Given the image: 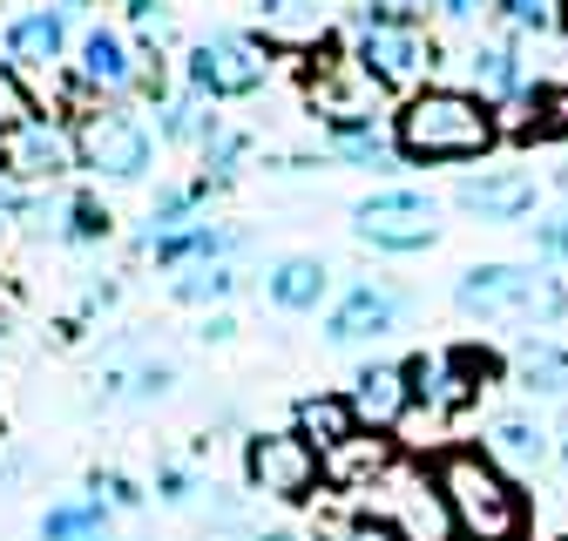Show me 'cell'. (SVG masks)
Returning a JSON list of instances; mask_svg holds the SVG:
<instances>
[{
	"instance_id": "1",
	"label": "cell",
	"mask_w": 568,
	"mask_h": 541,
	"mask_svg": "<svg viewBox=\"0 0 568 541\" xmlns=\"http://www.w3.org/2000/svg\"><path fill=\"white\" fill-rule=\"evenodd\" d=\"M393 143L406 163H480L501 143V122H494V109L480 95L426 82L419 95H406L393 109Z\"/></svg>"
},
{
	"instance_id": "2",
	"label": "cell",
	"mask_w": 568,
	"mask_h": 541,
	"mask_svg": "<svg viewBox=\"0 0 568 541\" xmlns=\"http://www.w3.org/2000/svg\"><path fill=\"white\" fill-rule=\"evenodd\" d=\"M434 481L447 494L460 541H521L528 534V494L508 467H494L480 447H447L434 460Z\"/></svg>"
},
{
	"instance_id": "3",
	"label": "cell",
	"mask_w": 568,
	"mask_h": 541,
	"mask_svg": "<svg viewBox=\"0 0 568 541\" xmlns=\"http://www.w3.org/2000/svg\"><path fill=\"white\" fill-rule=\"evenodd\" d=\"M454 305L467 318H515V325H555L568 312V285L535 264H467L454 278Z\"/></svg>"
},
{
	"instance_id": "4",
	"label": "cell",
	"mask_w": 568,
	"mask_h": 541,
	"mask_svg": "<svg viewBox=\"0 0 568 541\" xmlns=\"http://www.w3.org/2000/svg\"><path fill=\"white\" fill-rule=\"evenodd\" d=\"M75 170L95 183H142L156 170V129L122 102H95L75 115Z\"/></svg>"
},
{
	"instance_id": "5",
	"label": "cell",
	"mask_w": 568,
	"mask_h": 541,
	"mask_svg": "<svg viewBox=\"0 0 568 541\" xmlns=\"http://www.w3.org/2000/svg\"><path fill=\"white\" fill-rule=\"evenodd\" d=\"M277 68V48L264 34H244V28H210L183 48V82L210 102H244L271 82Z\"/></svg>"
},
{
	"instance_id": "6",
	"label": "cell",
	"mask_w": 568,
	"mask_h": 541,
	"mask_svg": "<svg viewBox=\"0 0 568 541\" xmlns=\"http://www.w3.org/2000/svg\"><path fill=\"white\" fill-rule=\"evenodd\" d=\"M68 75L89 102H129V95H163V54H142L129 28H89L75 41Z\"/></svg>"
},
{
	"instance_id": "7",
	"label": "cell",
	"mask_w": 568,
	"mask_h": 541,
	"mask_svg": "<svg viewBox=\"0 0 568 541\" xmlns=\"http://www.w3.org/2000/svg\"><path fill=\"white\" fill-rule=\"evenodd\" d=\"M305 109L325 122V135H338V129H386L393 122L386 115V89L352 54H338L332 41L305 61Z\"/></svg>"
},
{
	"instance_id": "8",
	"label": "cell",
	"mask_w": 568,
	"mask_h": 541,
	"mask_svg": "<svg viewBox=\"0 0 568 541\" xmlns=\"http://www.w3.org/2000/svg\"><path fill=\"white\" fill-rule=\"evenodd\" d=\"M352 61L366 68V75L386 89V95H419L426 75H434V34L419 21H379V14H359L352 21Z\"/></svg>"
},
{
	"instance_id": "9",
	"label": "cell",
	"mask_w": 568,
	"mask_h": 541,
	"mask_svg": "<svg viewBox=\"0 0 568 541\" xmlns=\"http://www.w3.org/2000/svg\"><path fill=\"white\" fill-rule=\"evenodd\" d=\"M501 372V359L480 353V346H440V353H419L406 359V379H413V414L426 420H454L480 399V386Z\"/></svg>"
},
{
	"instance_id": "10",
	"label": "cell",
	"mask_w": 568,
	"mask_h": 541,
	"mask_svg": "<svg viewBox=\"0 0 568 541\" xmlns=\"http://www.w3.org/2000/svg\"><path fill=\"white\" fill-rule=\"evenodd\" d=\"M68 170H75V129H68L61 115H14L0 122V176L21 183V190H54Z\"/></svg>"
},
{
	"instance_id": "11",
	"label": "cell",
	"mask_w": 568,
	"mask_h": 541,
	"mask_svg": "<svg viewBox=\"0 0 568 541\" xmlns=\"http://www.w3.org/2000/svg\"><path fill=\"white\" fill-rule=\"evenodd\" d=\"M352 231L373 251L413 257V251H434L440 244V196L426 190H373L366 203H352Z\"/></svg>"
},
{
	"instance_id": "12",
	"label": "cell",
	"mask_w": 568,
	"mask_h": 541,
	"mask_svg": "<svg viewBox=\"0 0 568 541\" xmlns=\"http://www.w3.org/2000/svg\"><path fill=\"white\" fill-rule=\"evenodd\" d=\"M244 488L277 501V508H298L325 488V460L298 433H251L244 440Z\"/></svg>"
},
{
	"instance_id": "13",
	"label": "cell",
	"mask_w": 568,
	"mask_h": 541,
	"mask_svg": "<svg viewBox=\"0 0 568 541\" xmlns=\"http://www.w3.org/2000/svg\"><path fill=\"white\" fill-rule=\"evenodd\" d=\"M75 48V0H34L0 28V54L14 75H61Z\"/></svg>"
},
{
	"instance_id": "14",
	"label": "cell",
	"mask_w": 568,
	"mask_h": 541,
	"mask_svg": "<svg viewBox=\"0 0 568 541\" xmlns=\"http://www.w3.org/2000/svg\"><path fill=\"white\" fill-rule=\"evenodd\" d=\"M379 514L406 534V541H460L454 534V514H447V494H440V481H434V467H393L386 481H379Z\"/></svg>"
},
{
	"instance_id": "15",
	"label": "cell",
	"mask_w": 568,
	"mask_h": 541,
	"mask_svg": "<svg viewBox=\"0 0 568 541\" xmlns=\"http://www.w3.org/2000/svg\"><path fill=\"white\" fill-rule=\"evenodd\" d=\"M406 318V292L386 285V278H359V285H345V298L325 312V346H373V338L399 331Z\"/></svg>"
},
{
	"instance_id": "16",
	"label": "cell",
	"mask_w": 568,
	"mask_h": 541,
	"mask_svg": "<svg viewBox=\"0 0 568 541\" xmlns=\"http://www.w3.org/2000/svg\"><path fill=\"white\" fill-rule=\"evenodd\" d=\"M352 420L366 433H399L406 414H413V379H406V359H373L352 372Z\"/></svg>"
},
{
	"instance_id": "17",
	"label": "cell",
	"mask_w": 568,
	"mask_h": 541,
	"mask_svg": "<svg viewBox=\"0 0 568 541\" xmlns=\"http://www.w3.org/2000/svg\"><path fill=\"white\" fill-rule=\"evenodd\" d=\"M244 8L284 54H318L332 41V0H244Z\"/></svg>"
},
{
	"instance_id": "18",
	"label": "cell",
	"mask_w": 568,
	"mask_h": 541,
	"mask_svg": "<svg viewBox=\"0 0 568 541\" xmlns=\"http://www.w3.org/2000/svg\"><path fill=\"white\" fill-rule=\"evenodd\" d=\"M535 196H541V183L528 170H480V176H460V190H454V203H460L467 217H480V224H515V217H528Z\"/></svg>"
},
{
	"instance_id": "19",
	"label": "cell",
	"mask_w": 568,
	"mask_h": 541,
	"mask_svg": "<svg viewBox=\"0 0 568 541\" xmlns=\"http://www.w3.org/2000/svg\"><path fill=\"white\" fill-rule=\"evenodd\" d=\"M393 467H399L393 433H366V427H359L345 447H332V453H325V488H332V494H373Z\"/></svg>"
},
{
	"instance_id": "20",
	"label": "cell",
	"mask_w": 568,
	"mask_h": 541,
	"mask_svg": "<svg viewBox=\"0 0 568 541\" xmlns=\"http://www.w3.org/2000/svg\"><path fill=\"white\" fill-rule=\"evenodd\" d=\"M467 95H480L487 109L494 102H521L528 95V68H521V54H515V41H474L467 48Z\"/></svg>"
},
{
	"instance_id": "21",
	"label": "cell",
	"mask_w": 568,
	"mask_h": 541,
	"mask_svg": "<svg viewBox=\"0 0 568 541\" xmlns=\"http://www.w3.org/2000/svg\"><path fill=\"white\" fill-rule=\"evenodd\" d=\"M480 453H487L494 467H508V473H535V467H548L555 447H548V427H541L535 414H494Z\"/></svg>"
},
{
	"instance_id": "22",
	"label": "cell",
	"mask_w": 568,
	"mask_h": 541,
	"mask_svg": "<svg viewBox=\"0 0 568 541\" xmlns=\"http://www.w3.org/2000/svg\"><path fill=\"white\" fill-rule=\"evenodd\" d=\"M237 251H244V231H231V224H217V217H196V224L170 231L150 257H156V270H183V264H217V257L237 264Z\"/></svg>"
},
{
	"instance_id": "23",
	"label": "cell",
	"mask_w": 568,
	"mask_h": 541,
	"mask_svg": "<svg viewBox=\"0 0 568 541\" xmlns=\"http://www.w3.org/2000/svg\"><path fill=\"white\" fill-rule=\"evenodd\" d=\"M494 122H501V115H494ZM501 135H515V143H555V135H568V89L561 82H535L521 102H508Z\"/></svg>"
},
{
	"instance_id": "24",
	"label": "cell",
	"mask_w": 568,
	"mask_h": 541,
	"mask_svg": "<svg viewBox=\"0 0 568 541\" xmlns=\"http://www.w3.org/2000/svg\"><path fill=\"white\" fill-rule=\"evenodd\" d=\"M325 292H332V270H325V257H277L271 270H264V298L277 305V312H318L325 305Z\"/></svg>"
},
{
	"instance_id": "25",
	"label": "cell",
	"mask_w": 568,
	"mask_h": 541,
	"mask_svg": "<svg viewBox=\"0 0 568 541\" xmlns=\"http://www.w3.org/2000/svg\"><path fill=\"white\" fill-rule=\"evenodd\" d=\"M217 129H224L217 102H210V95H196L190 82L156 95V135H163V143H190V150H203Z\"/></svg>"
},
{
	"instance_id": "26",
	"label": "cell",
	"mask_w": 568,
	"mask_h": 541,
	"mask_svg": "<svg viewBox=\"0 0 568 541\" xmlns=\"http://www.w3.org/2000/svg\"><path fill=\"white\" fill-rule=\"evenodd\" d=\"M292 433H298L305 447H318V460H325L332 447H345L352 433H359V420H352V399H345V392H305V399L292 406Z\"/></svg>"
},
{
	"instance_id": "27",
	"label": "cell",
	"mask_w": 568,
	"mask_h": 541,
	"mask_svg": "<svg viewBox=\"0 0 568 541\" xmlns=\"http://www.w3.org/2000/svg\"><path fill=\"white\" fill-rule=\"evenodd\" d=\"M41 541H115V508L102 494H61L41 514Z\"/></svg>"
},
{
	"instance_id": "28",
	"label": "cell",
	"mask_w": 568,
	"mask_h": 541,
	"mask_svg": "<svg viewBox=\"0 0 568 541\" xmlns=\"http://www.w3.org/2000/svg\"><path fill=\"white\" fill-rule=\"evenodd\" d=\"M325 156L345 163V170H373V176H393L406 163L399 143H393V122L386 129H338V135H325Z\"/></svg>"
},
{
	"instance_id": "29",
	"label": "cell",
	"mask_w": 568,
	"mask_h": 541,
	"mask_svg": "<svg viewBox=\"0 0 568 541\" xmlns=\"http://www.w3.org/2000/svg\"><path fill=\"white\" fill-rule=\"evenodd\" d=\"M508 379L521 392H541V399H568V353L548 346V338H528V346L508 359Z\"/></svg>"
},
{
	"instance_id": "30",
	"label": "cell",
	"mask_w": 568,
	"mask_h": 541,
	"mask_svg": "<svg viewBox=\"0 0 568 541\" xmlns=\"http://www.w3.org/2000/svg\"><path fill=\"white\" fill-rule=\"evenodd\" d=\"M231 292H237V264H231V257L170 270V298H176V305H224Z\"/></svg>"
},
{
	"instance_id": "31",
	"label": "cell",
	"mask_w": 568,
	"mask_h": 541,
	"mask_svg": "<svg viewBox=\"0 0 568 541\" xmlns=\"http://www.w3.org/2000/svg\"><path fill=\"white\" fill-rule=\"evenodd\" d=\"M122 28L135 34L142 54H163L176 41V14L163 8V0H122Z\"/></svg>"
},
{
	"instance_id": "32",
	"label": "cell",
	"mask_w": 568,
	"mask_h": 541,
	"mask_svg": "<svg viewBox=\"0 0 568 541\" xmlns=\"http://www.w3.org/2000/svg\"><path fill=\"white\" fill-rule=\"evenodd\" d=\"M244 156H251V135H244V129H217V135L203 143V170H196V176L217 190V183H231V176L244 170Z\"/></svg>"
},
{
	"instance_id": "33",
	"label": "cell",
	"mask_w": 568,
	"mask_h": 541,
	"mask_svg": "<svg viewBox=\"0 0 568 541\" xmlns=\"http://www.w3.org/2000/svg\"><path fill=\"white\" fill-rule=\"evenodd\" d=\"M109 231H115L109 203L95 190H68V244H102Z\"/></svg>"
},
{
	"instance_id": "34",
	"label": "cell",
	"mask_w": 568,
	"mask_h": 541,
	"mask_svg": "<svg viewBox=\"0 0 568 541\" xmlns=\"http://www.w3.org/2000/svg\"><path fill=\"white\" fill-rule=\"evenodd\" d=\"M494 14H501L515 34H548L561 21V0H494Z\"/></svg>"
},
{
	"instance_id": "35",
	"label": "cell",
	"mask_w": 568,
	"mask_h": 541,
	"mask_svg": "<svg viewBox=\"0 0 568 541\" xmlns=\"http://www.w3.org/2000/svg\"><path fill=\"white\" fill-rule=\"evenodd\" d=\"M318 541H406V534H399L386 514H373V508H366V514H345V521H332Z\"/></svg>"
},
{
	"instance_id": "36",
	"label": "cell",
	"mask_w": 568,
	"mask_h": 541,
	"mask_svg": "<svg viewBox=\"0 0 568 541\" xmlns=\"http://www.w3.org/2000/svg\"><path fill=\"white\" fill-rule=\"evenodd\" d=\"M156 501H170V508L196 501V467L190 460H156Z\"/></svg>"
},
{
	"instance_id": "37",
	"label": "cell",
	"mask_w": 568,
	"mask_h": 541,
	"mask_svg": "<svg viewBox=\"0 0 568 541\" xmlns=\"http://www.w3.org/2000/svg\"><path fill=\"white\" fill-rule=\"evenodd\" d=\"M89 494H102L109 508H142V488L129 481L122 467H89Z\"/></svg>"
},
{
	"instance_id": "38",
	"label": "cell",
	"mask_w": 568,
	"mask_h": 541,
	"mask_svg": "<svg viewBox=\"0 0 568 541\" xmlns=\"http://www.w3.org/2000/svg\"><path fill=\"white\" fill-rule=\"evenodd\" d=\"M528 231H535V251H541V257L568 264V211H555V217H541V224H528Z\"/></svg>"
},
{
	"instance_id": "39",
	"label": "cell",
	"mask_w": 568,
	"mask_h": 541,
	"mask_svg": "<svg viewBox=\"0 0 568 541\" xmlns=\"http://www.w3.org/2000/svg\"><path fill=\"white\" fill-rule=\"evenodd\" d=\"M426 8H434V0H366L359 14H379V21H419Z\"/></svg>"
},
{
	"instance_id": "40",
	"label": "cell",
	"mask_w": 568,
	"mask_h": 541,
	"mask_svg": "<svg viewBox=\"0 0 568 541\" xmlns=\"http://www.w3.org/2000/svg\"><path fill=\"white\" fill-rule=\"evenodd\" d=\"M196 338H203V346H231V338H237V318H231V312H210V318L196 325Z\"/></svg>"
},
{
	"instance_id": "41",
	"label": "cell",
	"mask_w": 568,
	"mask_h": 541,
	"mask_svg": "<svg viewBox=\"0 0 568 541\" xmlns=\"http://www.w3.org/2000/svg\"><path fill=\"white\" fill-rule=\"evenodd\" d=\"M434 8H440L447 21H480V14L494 8V0H434Z\"/></svg>"
},
{
	"instance_id": "42",
	"label": "cell",
	"mask_w": 568,
	"mask_h": 541,
	"mask_svg": "<svg viewBox=\"0 0 568 541\" xmlns=\"http://www.w3.org/2000/svg\"><path fill=\"white\" fill-rule=\"evenodd\" d=\"M21 473H28V460H21V453H8V460H0V488H14Z\"/></svg>"
},
{
	"instance_id": "43",
	"label": "cell",
	"mask_w": 568,
	"mask_h": 541,
	"mask_svg": "<svg viewBox=\"0 0 568 541\" xmlns=\"http://www.w3.org/2000/svg\"><path fill=\"white\" fill-rule=\"evenodd\" d=\"M257 541H298V534H292V528H271V534H257Z\"/></svg>"
},
{
	"instance_id": "44",
	"label": "cell",
	"mask_w": 568,
	"mask_h": 541,
	"mask_svg": "<svg viewBox=\"0 0 568 541\" xmlns=\"http://www.w3.org/2000/svg\"><path fill=\"white\" fill-rule=\"evenodd\" d=\"M555 28H561V34H568V0H561V21H555Z\"/></svg>"
},
{
	"instance_id": "45",
	"label": "cell",
	"mask_w": 568,
	"mask_h": 541,
	"mask_svg": "<svg viewBox=\"0 0 568 541\" xmlns=\"http://www.w3.org/2000/svg\"><path fill=\"white\" fill-rule=\"evenodd\" d=\"M561 183H568V176H561Z\"/></svg>"
},
{
	"instance_id": "46",
	"label": "cell",
	"mask_w": 568,
	"mask_h": 541,
	"mask_svg": "<svg viewBox=\"0 0 568 541\" xmlns=\"http://www.w3.org/2000/svg\"><path fill=\"white\" fill-rule=\"evenodd\" d=\"M561 541H568V534H561Z\"/></svg>"
}]
</instances>
